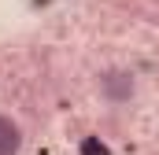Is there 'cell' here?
Wrapping results in <instances>:
<instances>
[{
	"mask_svg": "<svg viewBox=\"0 0 159 155\" xmlns=\"http://www.w3.org/2000/svg\"><path fill=\"white\" fill-rule=\"evenodd\" d=\"M19 144H22V133H19V126L11 122V118L0 115V155H15L19 152Z\"/></svg>",
	"mask_w": 159,
	"mask_h": 155,
	"instance_id": "obj_1",
	"label": "cell"
}]
</instances>
